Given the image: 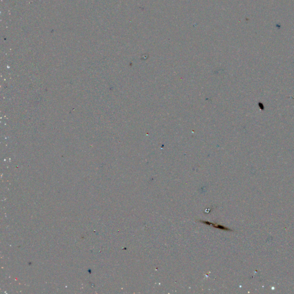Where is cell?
Listing matches in <instances>:
<instances>
[{
	"mask_svg": "<svg viewBox=\"0 0 294 294\" xmlns=\"http://www.w3.org/2000/svg\"><path fill=\"white\" fill-rule=\"evenodd\" d=\"M201 222H202L203 224H206L207 225H209V226H211L214 228H215L219 229L220 230H225V231H233L232 230L228 228L225 226H224L223 225H218V224H215V223H212V222H209V221H202V220H200L199 221Z\"/></svg>",
	"mask_w": 294,
	"mask_h": 294,
	"instance_id": "6da1fadb",
	"label": "cell"
}]
</instances>
